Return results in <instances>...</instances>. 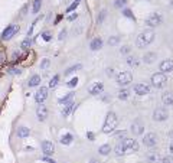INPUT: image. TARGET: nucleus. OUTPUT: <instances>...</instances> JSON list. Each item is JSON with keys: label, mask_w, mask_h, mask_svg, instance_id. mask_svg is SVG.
Listing matches in <instances>:
<instances>
[{"label": "nucleus", "mask_w": 173, "mask_h": 163, "mask_svg": "<svg viewBox=\"0 0 173 163\" xmlns=\"http://www.w3.org/2000/svg\"><path fill=\"white\" fill-rule=\"evenodd\" d=\"M154 32L152 30V29H146V30H143L139 36H137V39H136V45H137V48H146L147 45H150L152 42L154 40Z\"/></svg>", "instance_id": "f257e3e1"}, {"label": "nucleus", "mask_w": 173, "mask_h": 163, "mask_svg": "<svg viewBox=\"0 0 173 163\" xmlns=\"http://www.w3.org/2000/svg\"><path fill=\"white\" fill-rule=\"evenodd\" d=\"M117 124H118V117H117V114L114 111H110L107 114V118L104 121V126H103V133H106V134L113 133L114 128L117 127Z\"/></svg>", "instance_id": "f03ea898"}, {"label": "nucleus", "mask_w": 173, "mask_h": 163, "mask_svg": "<svg viewBox=\"0 0 173 163\" xmlns=\"http://www.w3.org/2000/svg\"><path fill=\"white\" fill-rule=\"evenodd\" d=\"M152 84L154 88H163L167 84V77L163 72H156L152 75Z\"/></svg>", "instance_id": "7ed1b4c3"}, {"label": "nucleus", "mask_w": 173, "mask_h": 163, "mask_svg": "<svg viewBox=\"0 0 173 163\" xmlns=\"http://www.w3.org/2000/svg\"><path fill=\"white\" fill-rule=\"evenodd\" d=\"M131 81H133V74H131L130 71H121V72L117 75V84L120 87L128 85Z\"/></svg>", "instance_id": "20e7f679"}, {"label": "nucleus", "mask_w": 173, "mask_h": 163, "mask_svg": "<svg viewBox=\"0 0 173 163\" xmlns=\"http://www.w3.org/2000/svg\"><path fill=\"white\" fill-rule=\"evenodd\" d=\"M19 26L18 25H9L7 28L3 30V33H1V39H4V40H9L12 39L18 32H19Z\"/></svg>", "instance_id": "39448f33"}, {"label": "nucleus", "mask_w": 173, "mask_h": 163, "mask_svg": "<svg viewBox=\"0 0 173 163\" xmlns=\"http://www.w3.org/2000/svg\"><path fill=\"white\" fill-rule=\"evenodd\" d=\"M167 117H169V113H167V110L163 108V107L154 110V113H153L154 121H164V120H167Z\"/></svg>", "instance_id": "423d86ee"}, {"label": "nucleus", "mask_w": 173, "mask_h": 163, "mask_svg": "<svg viewBox=\"0 0 173 163\" xmlns=\"http://www.w3.org/2000/svg\"><path fill=\"white\" fill-rule=\"evenodd\" d=\"M160 23H162V16H160V13H152V15L146 19V25L150 26V28L159 26Z\"/></svg>", "instance_id": "0eeeda50"}, {"label": "nucleus", "mask_w": 173, "mask_h": 163, "mask_svg": "<svg viewBox=\"0 0 173 163\" xmlns=\"http://www.w3.org/2000/svg\"><path fill=\"white\" fill-rule=\"evenodd\" d=\"M143 131H144V123L140 118L134 120L131 123V133L134 136H140V134H143Z\"/></svg>", "instance_id": "6e6552de"}, {"label": "nucleus", "mask_w": 173, "mask_h": 163, "mask_svg": "<svg viewBox=\"0 0 173 163\" xmlns=\"http://www.w3.org/2000/svg\"><path fill=\"white\" fill-rule=\"evenodd\" d=\"M123 146H124L125 152H137L139 150V143L134 139H124L123 140Z\"/></svg>", "instance_id": "1a4fd4ad"}, {"label": "nucleus", "mask_w": 173, "mask_h": 163, "mask_svg": "<svg viewBox=\"0 0 173 163\" xmlns=\"http://www.w3.org/2000/svg\"><path fill=\"white\" fill-rule=\"evenodd\" d=\"M46 98H48V88L46 87H40L38 91H36V94H35V101L38 104H43V101Z\"/></svg>", "instance_id": "9d476101"}, {"label": "nucleus", "mask_w": 173, "mask_h": 163, "mask_svg": "<svg viewBox=\"0 0 173 163\" xmlns=\"http://www.w3.org/2000/svg\"><path fill=\"white\" fill-rule=\"evenodd\" d=\"M42 152H43L45 156H52L55 153V144L52 142H49V140H43L42 142Z\"/></svg>", "instance_id": "9b49d317"}, {"label": "nucleus", "mask_w": 173, "mask_h": 163, "mask_svg": "<svg viewBox=\"0 0 173 163\" xmlns=\"http://www.w3.org/2000/svg\"><path fill=\"white\" fill-rule=\"evenodd\" d=\"M143 143L146 146H149V147L156 146V143H157V136H156V133H147V134H144Z\"/></svg>", "instance_id": "f8f14e48"}, {"label": "nucleus", "mask_w": 173, "mask_h": 163, "mask_svg": "<svg viewBox=\"0 0 173 163\" xmlns=\"http://www.w3.org/2000/svg\"><path fill=\"white\" fill-rule=\"evenodd\" d=\"M160 72L167 74V72H172L173 71V59H164L160 62Z\"/></svg>", "instance_id": "ddd939ff"}, {"label": "nucleus", "mask_w": 173, "mask_h": 163, "mask_svg": "<svg viewBox=\"0 0 173 163\" xmlns=\"http://www.w3.org/2000/svg\"><path fill=\"white\" fill-rule=\"evenodd\" d=\"M36 115H38L39 121H45L48 118V108L43 104H39L38 108H36Z\"/></svg>", "instance_id": "4468645a"}, {"label": "nucleus", "mask_w": 173, "mask_h": 163, "mask_svg": "<svg viewBox=\"0 0 173 163\" xmlns=\"http://www.w3.org/2000/svg\"><path fill=\"white\" fill-rule=\"evenodd\" d=\"M146 159H147L149 163H159L160 162V154H159V152H156V150H150V152H147V154H146Z\"/></svg>", "instance_id": "2eb2a0df"}, {"label": "nucleus", "mask_w": 173, "mask_h": 163, "mask_svg": "<svg viewBox=\"0 0 173 163\" xmlns=\"http://www.w3.org/2000/svg\"><path fill=\"white\" fill-rule=\"evenodd\" d=\"M134 91L137 95H146V94L150 93V88H149V85H146V84H136Z\"/></svg>", "instance_id": "dca6fc26"}, {"label": "nucleus", "mask_w": 173, "mask_h": 163, "mask_svg": "<svg viewBox=\"0 0 173 163\" xmlns=\"http://www.w3.org/2000/svg\"><path fill=\"white\" fill-rule=\"evenodd\" d=\"M103 90H104L103 82H94L92 85L89 87V94H91V95H98V94L103 93Z\"/></svg>", "instance_id": "f3484780"}, {"label": "nucleus", "mask_w": 173, "mask_h": 163, "mask_svg": "<svg viewBox=\"0 0 173 163\" xmlns=\"http://www.w3.org/2000/svg\"><path fill=\"white\" fill-rule=\"evenodd\" d=\"M77 108V104H74L72 101H69V103H67V104H64V110H62V115L64 117H68V115L71 114L74 110Z\"/></svg>", "instance_id": "a211bd4d"}, {"label": "nucleus", "mask_w": 173, "mask_h": 163, "mask_svg": "<svg viewBox=\"0 0 173 163\" xmlns=\"http://www.w3.org/2000/svg\"><path fill=\"white\" fill-rule=\"evenodd\" d=\"M162 103L164 106H173V93L170 91H166L162 94Z\"/></svg>", "instance_id": "6ab92c4d"}, {"label": "nucleus", "mask_w": 173, "mask_h": 163, "mask_svg": "<svg viewBox=\"0 0 173 163\" xmlns=\"http://www.w3.org/2000/svg\"><path fill=\"white\" fill-rule=\"evenodd\" d=\"M89 48L92 49V51H98V49H101V48H103V39H101V38L92 39V40H91Z\"/></svg>", "instance_id": "aec40b11"}, {"label": "nucleus", "mask_w": 173, "mask_h": 163, "mask_svg": "<svg viewBox=\"0 0 173 163\" xmlns=\"http://www.w3.org/2000/svg\"><path fill=\"white\" fill-rule=\"evenodd\" d=\"M29 134H30V128H28V127H19L18 128V137H20V139L29 137Z\"/></svg>", "instance_id": "412c9836"}, {"label": "nucleus", "mask_w": 173, "mask_h": 163, "mask_svg": "<svg viewBox=\"0 0 173 163\" xmlns=\"http://www.w3.org/2000/svg\"><path fill=\"white\" fill-rule=\"evenodd\" d=\"M28 84H29V87H38L39 84H40V75H36V74L32 75Z\"/></svg>", "instance_id": "4be33fe9"}, {"label": "nucleus", "mask_w": 173, "mask_h": 163, "mask_svg": "<svg viewBox=\"0 0 173 163\" xmlns=\"http://www.w3.org/2000/svg\"><path fill=\"white\" fill-rule=\"evenodd\" d=\"M72 140H74V137H72V134H71V133H67V134H64L62 137H61V143L65 144V146L71 144V143H72Z\"/></svg>", "instance_id": "5701e85b"}, {"label": "nucleus", "mask_w": 173, "mask_h": 163, "mask_svg": "<svg viewBox=\"0 0 173 163\" xmlns=\"http://www.w3.org/2000/svg\"><path fill=\"white\" fill-rule=\"evenodd\" d=\"M114 150H115V154H117V156H123V154H125V149H124V146H123V142H118Z\"/></svg>", "instance_id": "b1692460"}, {"label": "nucleus", "mask_w": 173, "mask_h": 163, "mask_svg": "<svg viewBox=\"0 0 173 163\" xmlns=\"http://www.w3.org/2000/svg\"><path fill=\"white\" fill-rule=\"evenodd\" d=\"M72 97H74V93H68L67 95L61 97V98L58 100V103H59V104H67V103H69V101L72 100Z\"/></svg>", "instance_id": "393cba45"}, {"label": "nucleus", "mask_w": 173, "mask_h": 163, "mask_svg": "<svg viewBox=\"0 0 173 163\" xmlns=\"http://www.w3.org/2000/svg\"><path fill=\"white\" fill-rule=\"evenodd\" d=\"M154 59H156V54L154 52H149V54H146L143 57V61L146 64H152V62H154Z\"/></svg>", "instance_id": "a878e982"}, {"label": "nucleus", "mask_w": 173, "mask_h": 163, "mask_svg": "<svg viewBox=\"0 0 173 163\" xmlns=\"http://www.w3.org/2000/svg\"><path fill=\"white\" fill-rule=\"evenodd\" d=\"M98 152H100V154H103V156H107V154L111 152V146H110V144H103V146L100 147Z\"/></svg>", "instance_id": "bb28decb"}, {"label": "nucleus", "mask_w": 173, "mask_h": 163, "mask_svg": "<svg viewBox=\"0 0 173 163\" xmlns=\"http://www.w3.org/2000/svg\"><path fill=\"white\" fill-rule=\"evenodd\" d=\"M40 6H42V0H33V6H32V13H38L40 10Z\"/></svg>", "instance_id": "cd10ccee"}, {"label": "nucleus", "mask_w": 173, "mask_h": 163, "mask_svg": "<svg viewBox=\"0 0 173 163\" xmlns=\"http://www.w3.org/2000/svg\"><path fill=\"white\" fill-rule=\"evenodd\" d=\"M128 95H130V91L128 90H120L118 91V98L120 100H127Z\"/></svg>", "instance_id": "c85d7f7f"}, {"label": "nucleus", "mask_w": 173, "mask_h": 163, "mask_svg": "<svg viewBox=\"0 0 173 163\" xmlns=\"http://www.w3.org/2000/svg\"><path fill=\"white\" fill-rule=\"evenodd\" d=\"M82 68V65L81 64H77L75 67H71V68H68L67 71H65V75H69V74H72V72H75L77 69H81Z\"/></svg>", "instance_id": "c756f323"}, {"label": "nucleus", "mask_w": 173, "mask_h": 163, "mask_svg": "<svg viewBox=\"0 0 173 163\" xmlns=\"http://www.w3.org/2000/svg\"><path fill=\"white\" fill-rule=\"evenodd\" d=\"M127 64H128L130 67H137L139 61H137V58L136 57H128L127 58Z\"/></svg>", "instance_id": "7c9ffc66"}, {"label": "nucleus", "mask_w": 173, "mask_h": 163, "mask_svg": "<svg viewBox=\"0 0 173 163\" xmlns=\"http://www.w3.org/2000/svg\"><path fill=\"white\" fill-rule=\"evenodd\" d=\"M58 82H59V75H54V78L49 82V88H55L58 85Z\"/></svg>", "instance_id": "2f4dec72"}, {"label": "nucleus", "mask_w": 173, "mask_h": 163, "mask_svg": "<svg viewBox=\"0 0 173 163\" xmlns=\"http://www.w3.org/2000/svg\"><path fill=\"white\" fill-rule=\"evenodd\" d=\"M30 43H32V40H30V38H26L23 42H22V45H20V48L22 49H29V46H30Z\"/></svg>", "instance_id": "473e14b6"}, {"label": "nucleus", "mask_w": 173, "mask_h": 163, "mask_svg": "<svg viewBox=\"0 0 173 163\" xmlns=\"http://www.w3.org/2000/svg\"><path fill=\"white\" fill-rule=\"evenodd\" d=\"M120 42V36H110L108 39V45H117Z\"/></svg>", "instance_id": "72a5a7b5"}, {"label": "nucleus", "mask_w": 173, "mask_h": 163, "mask_svg": "<svg viewBox=\"0 0 173 163\" xmlns=\"http://www.w3.org/2000/svg\"><path fill=\"white\" fill-rule=\"evenodd\" d=\"M77 84H78V78L75 77V78H72V79H69V82H68L67 85L69 88H74V87H77Z\"/></svg>", "instance_id": "f704fd0d"}, {"label": "nucleus", "mask_w": 173, "mask_h": 163, "mask_svg": "<svg viewBox=\"0 0 173 163\" xmlns=\"http://www.w3.org/2000/svg\"><path fill=\"white\" fill-rule=\"evenodd\" d=\"M42 38H43L45 42H49V40L52 39V35H51V32H43V33H42Z\"/></svg>", "instance_id": "c9c22d12"}, {"label": "nucleus", "mask_w": 173, "mask_h": 163, "mask_svg": "<svg viewBox=\"0 0 173 163\" xmlns=\"http://www.w3.org/2000/svg\"><path fill=\"white\" fill-rule=\"evenodd\" d=\"M125 3H127V0H115L114 6H115V7H123Z\"/></svg>", "instance_id": "e433bc0d"}, {"label": "nucleus", "mask_w": 173, "mask_h": 163, "mask_svg": "<svg viewBox=\"0 0 173 163\" xmlns=\"http://www.w3.org/2000/svg\"><path fill=\"white\" fill-rule=\"evenodd\" d=\"M49 64H51V61H49V59H43V61L40 62V69H45V68H48Z\"/></svg>", "instance_id": "4c0bfd02"}, {"label": "nucleus", "mask_w": 173, "mask_h": 163, "mask_svg": "<svg viewBox=\"0 0 173 163\" xmlns=\"http://www.w3.org/2000/svg\"><path fill=\"white\" fill-rule=\"evenodd\" d=\"M78 4H79V3H77V1H74V3H72V4H71V6H69V7H68L67 9V12L68 13H69V12H72V10H75L78 7Z\"/></svg>", "instance_id": "58836bf2"}, {"label": "nucleus", "mask_w": 173, "mask_h": 163, "mask_svg": "<svg viewBox=\"0 0 173 163\" xmlns=\"http://www.w3.org/2000/svg\"><path fill=\"white\" fill-rule=\"evenodd\" d=\"M163 163H173V156L170 154V156H166V157H163V160H162Z\"/></svg>", "instance_id": "ea45409f"}, {"label": "nucleus", "mask_w": 173, "mask_h": 163, "mask_svg": "<svg viewBox=\"0 0 173 163\" xmlns=\"http://www.w3.org/2000/svg\"><path fill=\"white\" fill-rule=\"evenodd\" d=\"M123 13H124V16H127V18H130V19L134 20V16H133V13H131V12H130L128 9H125L124 12H123Z\"/></svg>", "instance_id": "a19ab883"}, {"label": "nucleus", "mask_w": 173, "mask_h": 163, "mask_svg": "<svg viewBox=\"0 0 173 163\" xmlns=\"http://www.w3.org/2000/svg\"><path fill=\"white\" fill-rule=\"evenodd\" d=\"M77 18H78L77 13H72V15H69V16H68V20H69V22H74Z\"/></svg>", "instance_id": "79ce46f5"}, {"label": "nucleus", "mask_w": 173, "mask_h": 163, "mask_svg": "<svg viewBox=\"0 0 173 163\" xmlns=\"http://www.w3.org/2000/svg\"><path fill=\"white\" fill-rule=\"evenodd\" d=\"M10 72H12V74H16V75H20V74H22V71H20V69H16V68L10 69Z\"/></svg>", "instance_id": "37998d69"}, {"label": "nucleus", "mask_w": 173, "mask_h": 163, "mask_svg": "<svg viewBox=\"0 0 173 163\" xmlns=\"http://www.w3.org/2000/svg\"><path fill=\"white\" fill-rule=\"evenodd\" d=\"M86 137H88V139H89L91 142H92V140L95 139V136H94V133H91V131H88V133H86Z\"/></svg>", "instance_id": "c03bdc74"}, {"label": "nucleus", "mask_w": 173, "mask_h": 163, "mask_svg": "<svg viewBox=\"0 0 173 163\" xmlns=\"http://www.w3.org/2000/svg\"><path fill=\"white\" fill-rule=\"evenodd\" d=\"M42 160H45V162H46V163H56V162H55V160H54V159H49L48 156H45V157H43Z\"/></svg>", "instance_id": "a18cd8bd"}, {"label": "nucleus", "mask_w": 173, "mask_h": 163, "mask_svg": "<svg viewBox=\"0 0 173 163\" xmlns=\"http://www.w3.org/2000/svg\"><path fill=\"white\" fill-rule=\"evenodd\" d=\"M128 52H130V48L128 46H123L121 48V54H128Z\"/></svg>", "instance_id": "49530a36"}, {"label": "nucleus", "mask_w": 173, "mask_h": 163, "mask_svg": "<svg viewBox=\"0 0 173 163\" xmlns=\"http://www.w3.org/2000/svg\"><path fill=\"white\" fill-rule=\"evenodd\" d=\"M117 136H118L120 139H123V140H124V139H127V137H125V131H120Z\"/></svg>", "instance_id": "de8ad7c7"}, {"label": "nucleus", "mask_w": 173, "mask_h": 163, "mask_svg": "<svg viewBox=\"0 0 173 163\" xmlns=\"http://www.w3.org/2000/svg\"><path fill=\"white\" fill-rule=\"evenodd\" d=\"M65 35H67V32H65V30H62V32H61V33H59V39H61V40H62V39L65 38Z\"/></svg>", "instance_id": "09e8293b"}, {"label": "nucleus", "mask_w": 173, "mask_h": 163, "mask_svg": "<svg viewBox=\"0 0 173 163\" xmlns=\"http://www.w3.org/2000/svg\"><path fill=\"white\" fill-rule=\"evenodd\" d=\"M107 75H108V77H113V75H114L113 69H107Z\"/></svg>", "instance_id": "8fccbe9b"}, {"label": "nucleus", "mask_w": 173, "mask_h": 163, "mask_svg": "<svg viewBox=\"0 0 173 163\" xmlns=\"http://www.w3.org/2000/svg\"><path fill=\"white\" fill-rule=\"evenodd\" d=\"M169 150H170V153H172V156H173V143L170 144V147H169Z\"/></svg>", "instance_id": "3c124183"}, {"label": "nucleus", "mask_w": 173, "mask_h": 163, "mask_svg": "<svg viewBox=\"0 0 173 163\" xmlns=\"http://www.w3.org/2000/svg\"><path fill=\"white\" fill-rule=\"evenodd\" d=\"M89 163H100V162H98V160H95V159H92V160H91Z\"/></svg>", "instance_id": "603ef678"}, {"label": "nucleus", "mask_w": 173, "mask_h": 163, "mask_svg": "<svg viewBox=\"0 0 173 163\" xmlns=\"http://www.w3.org/2000/svg\"><path fill=\"white\" fill-rule=\"evenodd\" d=\"M170 137H172V139H173V133H170Z\"/></svg>", "instance_id": "864d4df0"}, {"label": "nucleus", "mask_w": 173, "mask_h": 163, "mask_svg": "<svg viewBox=\"0 0 173 163\" xmlns=\"http://www.w3.org/2000/svg\"><path fill=\"white\" fill-rule=\"evenodd\" d=\"M74 1H77V3H79V0H74Z\"/></svg>", "instance_id": "5fc2aeb1"}, {"label": "nucleus", "mask_w": 173, "mask_h": 163, "mask_svg": "<svg viewBox=\"0 0 173 163\" xmlns=\"http://www.w3.org/2000/svg\"><path fill=\"white\" fill-rule=\"evenodd\" d=\"M172 6H173V0H172Z\"/></svg>", "instance_id": "6e6d98bb"}]
</instances>
